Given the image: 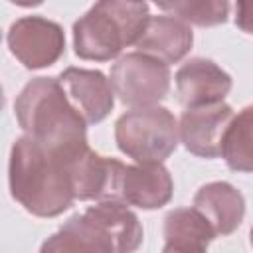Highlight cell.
I'll return each mask as SVG.
<instances>
[{
    "label": "cell",
    "mask_w": 253,
    "mask_h": 253,
    "mask_svg": "<svg viewBox=\"0 0 253 253\" xmlns=\"http://www.w3.org/2000/svg\"><path fill=\"white\" fill-rule=\"evenodd\" d=\"M40 253H113L111 243L81 211L71 215L40 247Z\"/></svg>",
    "instance_id": "cell-15"
},
{
    "label": "cell",
    "mask_w": 253,
    "mask_h": 253,
    "mask_svg": "<svg viewBox=\"0 0 253 253\" xmlns=\"http://www.w3.org/2000/svg\"><path fill=\"white\" fill-rule=\"evenodd\" d=\"M115 142L136 164H162L178 148V119L160 105L130 109L115 123Z\"/></svg>",
    "instance_id": "cell-4"
},
{
    "label": "cell",
    "mask_w": 253,
    "mask_h": 253,
    "mask_svg": "<svg viewBox=\"0 0 253 253\" xmlns=\"http://www.w3.org/2000/svg\"><path fill=\"white\" fill-rule=\"evenodd\" d=\"M174 180L160 162L126 164L121 184V202L140 210H158L172 200Z\"/></svg>",
    "instance_id": "cell-11"
},
{
    "label": "cell",
    "mask_w": 253,
    "mask_h": 253,
    "mask_svg": "<svg viewBox=\"0 0 253 253\" xmlns=\"http://www.w3.org/2000/svg\"><path fill=\"white\" fill-rule=\"evenodd\" d=\"M194 208L206 215L217 235L233 233L245 217V198L229 182L204 184L194 196Z\"/></svg>",
    "instance_id": "cell-14"
},
{
    "label": "cell",
    "mask_w": 253,
    "mask_h": 253,
    "mask_svg": "<svg viewBox=\"0 0 253 253\" xmlns=\"http://www.w3.org/2000/svg\"><path fill=\"white\" fill-rule=\"evenodd\" d=\"M170 67L164 61L140 51L121 55L109 75L119 101L132 109L158 105L170 91Z\"/></svg>",
    "instance_id": "cell-5"
},
{
    "label": "cell",
    "mask_w": 253,
    "mask_h": 253,
    "mask_svg": "<svg viewBox=\"0 0 253 253\" xmlns=\"http://www.w3.org/2000/svg\"><path fill=\"white\" fill-rule=\"evenodd\" d=\"M217 237L211 223L202 211L192 208L170 210L164 217L166 245L194 251H208V245Z\"/></svg>",
    "instance_id": "cell-16"
},
{
    "label": "cell",
    "mask_w": 253,
    "mask_h": 253,
    "mask_svg": "<svg viewBox=\"0 0 253 253\" xmlns=\"http://www.w3.org/2000/svg\"><path fill=\"white\" fill-rule=\"evenodd\" d=\"M14 115L30 138L53 154H67L87 142V123L69 103L57 77L30 79L14 101Z\"/></svg>",
    "instance_id": "cell-2"
},
{
    "label": "cell",
    "mask_w": 253,
    "mask_h": 253,
    "mask_svg": "<svg viewBox=\"0 0 253 253\" xmlns=\"http://www.w3.org/2000/svg\"><path fill=\"white\" fill-rule=\"evenodd\" d=\"M158 10L168 12V16H174L188 26H219L227 22L229 16V2L225 0H186V2H160L156 4Z\"/></svg>",
    "instance_id": "cell-18"
},
{
    "label": "cell",
    "mask_w": 253,
    "mask_h": 253,
    "mask_svg": "<svg viewBox=\"0 0 253 253\" xmlns=\"http://www.w3.org/2000/svg\"><path fill=\"white\" fill-rule=\"evenodd\" d=\"M249 237H251V245H253V227H251V233H249Z\"/></svg>",
    "instance_id": "cell-21"
},
{
    "label": "cell",
    "mask_w": 253,
    "mask_h": 253,
    "mask_svg": "<svg viewBox=\"0 0 253 253\" xmlns=\"http://www.w3.org/2000/svg\"><path fill=\"white\" fill-rule=\"evenodd\" d=\"M61 160L65 162L75 200L79 202H91V200L121 202V184H123V174L126 168L125 162L117 158L101 156L89 144H83L63 154Z\"/></svg>",
    "instance_id": "cell-6"
},
{
    "label": "cell",
    "mask_w": 253,
    "mask_h": 253,
    "mask_svg": "<svg viewBox=\"0 0 253 253\" xmlns=\"http://www.w3.org/2000/svg\"><path fill=\"white\" fill-rule=\"evenodd\" d=\"M178 101L186 109L223 103L231 91L233 79L215 61L208 57H192L180 65L174 75Z\"/></svg>",
    "instance_id": "cell-9"
},
{
    "label": "cell",
    "mask_w": 253,
    "mask_h": 253,
    "mask_svg": "<svg viewBox=\"0 0 253 253\" xmlns=\"http://www.w3.org/2000/svg\"><path fill=\"white\" fill-rule=\"evenodd\" d=\"M192 43L194 34L186 22L168 14H158L148 18L134 47L136 51L156 57L170 65L182 61L190 53Z\"/></svg>",
    "instance_id": "cell-12"
},
{
    "label": "cell",
    "mask_w": 253,
    "mask_h": 253,
    "mask_svg": "<svg viewBox=\"0 0 253 253\" xmlns=\"http://www.w3.org/2000/svg\"><path fill=\"white\" fill-rule=\"evenodd\" d=\"M95 227L111 243L113 253H134L144 239V229L138 215L117 200L97 202L83 211Z\"/></svg>",
    "instance_id": "cell-13"
},
{
    "label": "cell",
    "mask_w": 253,
    "mask_h": 253,
    "mask_svg": "<svg viewBox=\"0 0 253 253\" xmlns=\"http://www.w3.org/2000/svg\"><path fill=\"white\" fill-rule=\"evenodd\" d=\"M162 253H208V251H194V249H180V247H172V245H164Z\"/></svg>",
    "instance_id": "cell-20"
},
{
    "label": "cell",
    "mask_w": 253,
    "mask_h": 253,
    "mask_svg": "<svg viewBox=\"0 0 253 253\" xmlns=\"http://www.w3.org/2000/svg\"><path fill=\"white\" fill-rule=\"evenodd\" d=\"M235 26L253 36V2H237L235 4Z\"/></svg>",
    "instance_id": "cell-19"
},
{
    "label": "cell",
    "mask_w": 253,
    "mask_h": 253,
    "mask_svg": "<svg viewBox=\"0 0 253 253\" xmlns=\"http://www.w3.org/2000/svg\"><path fill=\"white\" fill-rule=\"evenodd\" d=\"M146 2L103 0L73 24L75 55L87 61H111L134 45L150 18Z\"/></svg>",
    "instance_id": "cell-3"
},
{
    "label": "cell",
    "mask_w": 253,
    "mask_h": 253,
    "mask_svg": "<svg viewBox=\"0 0 253 253\" xmlns=\"http://www.w3.org/2000/svg\"><path fill=\"white\" fill-rule=\"evenodd\" d=\"M233 117L235 113L227 103L186 109L178 121L180 142L200 158H217L221 156V142Z\"/></svg>",
    "instance_id": "cell-8"
},
{
    "label": "cell",
    "mask_w": 253,
    "mask_h": 253,
    "mask_svg": "<svg viewBox=\"0 0 253 253\" xmlns=\"http://www.w3.org/2000/svg\"><path fill=\"white\" fill-rule=\"evenodd\" d=\"M8 186L12 198L36 217H57L75 202L61 156L28 134L18 136L10 148Z\"/></svg>",
    "instance_id": "cell-1"
},
{
    "label": "cell",
    "mask_w": 253,
    "mask_h": 253,
    "mask_svg": "<svg viewBox=\"0 0 253 253\" xmlns=\"http://www.w3.org/2000/svg\"><path fill=\"white\" fill-rule=\"evenodd\" d=\"M221 158L233 172H253V105L231 119L221 142Z\"/></svg>",
    "instance_id": "cell-17"
},
{
    "label": "cell",
    "mask_w": 253,
    "mask_h": 253,
    "mask_svg": "<svg viewBox=\"0 0 253 253\" xmlns=\"http://www.w3.org/2000/svg\"><path fill=\"white\" fill-rule=\"evenodd\" d=\"M10 53L26 69H43L65 53L63 28L43 16H24L12 22L6 34Z\"/></svg>",
    "instance_id": "cell-7"
},
{
    "label": "cell",
    "mask_w": 253,
    "mask_h": 253,
    "mask_svg": "<svg viewBox=\"0 0 253 253\" xmlns=\"http://www.w3.org/2000/svg\"><path fill=\"white\" fill-rule=\"evenodd\" d=\"M59 83L87 125H97L109 117L115 107V91L111 81L99 69L65 67L59 73Z\"/></svg>",
    "instance_id": "cell-10"
}]
</instances>
